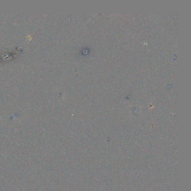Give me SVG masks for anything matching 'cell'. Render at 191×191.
I'll use <instances>...</instances> for the list:
<instances>
[]
</instances>
